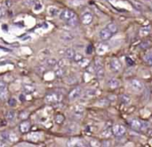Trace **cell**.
<instances>
[{"label": "cell", "mask_w": 152, "mask_h": 147, "mask_svg": "<svg viewBox=\"0 0 152 147\" xmlns=\"http://www.w3.org/2000/svg\"><path fill=\"white\" fill-rule=\"evenodd\" d=\"M83 58H84V57H83V55H82L81 53H75V56H74L73 59H74L76 62H78V61H80Z\"/></svg>", "instance_id": "obj_33"}, {"label": "cell", "mask_w": 152, "mask_h": 147, "mask_svg": "<svg viewBox=\"0 0 152 147\" xmlns=\"http://www.w3.org/2000/svg\"><path fill=\"white\" fill-rule=\"evenodd\" d=\"M8 104H9V106H16V100H15L14 98H10V99L8 100Z\"/></svg>", "instance_id": "obj_36"}, {"label": "cell", "mask_w": 152, "mask_h": 147, "mask_svg": "<svg viewBox=\"0 0 152 147\" xmlns=\"http://www.w3.org/2000/svg\"><path fill=\"white\" fill-rule=\"evenodd\" d=\"M144 60L147 64L152 65V51H148L144 56Z\"/></svg>", "instance_id": "obj_27"}, {"label": "cell", "mask_w": 152, "mask_h": 147, "mask_svg": "<svg viewBox=\"0 0 152 147\" xmlns=\"http://www.w3.org/2000/svg\"><path fill=\"white\" fill-rule=\"evenodd\" d=\"M110 67L113 72H119L122 69L123 66L118 59H112L110 62Z\"/></svg>", "instance_id": "obj_9"}, {"label": "cell", "mask_w": 152, "mask_h": 147, "mask_svg": "<svg viewBox=\"0 0 152 147\" xmlns=\"http://www.w3.org/2000/svg\"><path fill=\"white\" fill-rule=\"evenodd\" d=\"M151 32V27H142L141 29H140V35L142 36H145V35H148Z\"/></svg>", "instance_id": "obj_20"}, {"label": "cell", "mask_w": 152, "mask_h": 147, "mask_svg": "<svg viewBox=\"0 0 152 147\" xmlns=\"http://www.w3.org/2000/svg\"><path fill=\"white\" fill-rule=\"evenodd\" d=\"M69 3L72 6H80L85 4V2L83 0H70Z\"/></svg>", "instance_id": "obj_29"}, {"label": "cell", "mask_w": 152, "mask_h": 147, "mask_svg": "<svg viewBox=\"0 0 152 147\" xmlns=\"http://www.w3.org/2000/svg\"><path fill=\"white\" fill-rule=\"evenodd\" d=\"M0 138L3 140V142H8V143H14L18 140V135L15 132L12 131H4L0 134Z\"/></svg>", "instance_id": "obj_3"}, {"label": "cell", "mask_w": 152, "mask_h": 147, "mask_svg": "<svg viewBox=\"0 0 152 147\" xmlns=\"http://www.w3.org/2000/svg\"><path fill=\"white\" fill-rule=\"evenodd\" d=\"M35 90H36V88L32 84H24L23 85V91L26 93H32L35 91Z\"/></svg>", "instance_id": "obj_19"}, {"label": "cell", "mask_w": 152, "mask_h": 147, "mask_svg": "<svg viewBox=\"0 0 152 147\" xmlns=\"http://www.w3.org/2000/svg\"><path fill=\"white\" fill-rule=\"evenodd\" d=\"M4 14V10L2 8H0V17Z\"/></svg>", "instance_id": "obj_39"}, {"label": "cell", "mask_w": 152, "mask_h": 147, "mask_svg": "<svg viewBox=\"0 0 152 147\" xmlns=\"http://www.w3.org/2000/svg\"><path fill=\"white\" fill-rule=\"evenodd\" d=\"M34 10L35 11H39V10H41L42 9V7H43V5H42V4L41 3H39V2H36L35 4H34Z\"/></svg>", "instance_id": "obj_34"}, {"label": "cell", "mask_w": 152, "mask_h": 147, "mask_svg": "<svg viewBox=\"0 0 152 147\" xmlns=\"http://www.w3.org/2000/svg\"><path fill=\"white\" fill-rule=\"evenodd\" d=\"M108 50H109V48H108V46L106 44H101L97 48V53L100 54V55H102V54L106 53L108 51Z\"/></svg>", "instance_id": "obj_21"}, {"label": "cell", "mask_w": 152, "mask_h": 147, "mask_svg": "<svg viewBox=\"0 0 152 147\" xmlns=\"http://www.w3.org/2000/svg\"><path fill=\"white\" fill-rule=\"evenodd\" d=\"M129 124L132 129H134L137 131H146L148 129V126H149V124L147 122H145L143 121L137 120V119L131 120L129 122Z\"/></svg>", "instance_id": "obj_2"}, {"label": "cell", "mask_w": 152, "mask_h": 147, "mask_svg": "<svg viewBox=\"0 0 152 147\" xmlns=\"http://www.w3.org/2000/svg\"><path fill=\"white\" fill-rule=\"evenodd\" d=\"M109 86L111 89H116V88H118L119 86V81L113 78V79L109 81Z\"/></svg>", "instance_id": "obj_24"}, {"label": "cell", "mask_w": 152, "mask_h": 147, "mask_svg": "<svg viewBox=\"0 0 152 147\" xmlns=\"http://www.w3.org/2000/svg\"><path fill=\"white\" fill-rule=\"evenodd\" d=\"M62 98H63V95L61 92L60 91H52V92H49L45 97V101L47 103V104H56V103H59L62 100Z\"/></svg>", "instance_id": "obj_1"}, {"label": "cell", "mask_w": 152, "mask_h": 147, "mask_svg": "<svg viewBox=\"0 0 152 147\" xmlns=\"http://www.w3.org/2000/svg\"><path fill=\"white\" fill-rule=\"evenodd\" d=\"M94 68H95V74L96 76L99 79H102L104 76V67L101 62V60L96 59L95 60V64H94Z\"/></svg>", "instance_id": "obj_8"}, {"label": "cell", "mask_w": 152, "mask_h": 147, "mask_svg": "<svg viewBox=\"0 0 152 147\" xmlns=\"http://www.w3.org/2000/svg\"><path fill=\"white\" fill-rule=\"evenodd\" d=\"M16 117H17V114H16V112H14V111H8L5 114V118L8 122L15 121Z\"/></svg>", "instance_id": "obj_18"}, {"label": "cell", "mask_w": 152, "mask_h": 147, "mask_svg": "<svg viewBox=\"0 0 152 147\" xmlns=\"http://www.w3.org/2000/svg\"><path fill=\"white\" fill-rule=\"evenodd\" d=\"M67 146L71 147H82L86 146V144H85L84 141L81 140V139H79V138H71V139H69V140L68 141Z\"/></svg>", "instance_id": "obj_11"}, {"label": "cell", "mask_w": 152, "mask_h": 147, "mask_svg": "<svg viewBox=\"0 0 152 147\" xmlns=\"http://www.w3.org/2000/svg\"><path fill=\"white\" fill-rule=\"evenodd\" d=\"M36 2L37 0H25V4L27 5H33Z\"/></svg>", "instance_id": "obj_37"}, {"label": "cell", "mask_w": 152, "mask_h": 147, "mask_svg": "<svg viewBox=\"0 0 152 147\" xmlns=\"http://www.w3.org/2000/svg\"><path fill=\"white\" fill-rule=\"evenodd\" d=\"M113 133L117 137H122L126 133V128L123 125L117 124L113 127Z\"/></svg>", "instance_id": "obj_13"}, {"label": "cell", "mask_w": 152, "mask_h": 147, "mask_svg": "<svg viewBox=\"0 0 152 147\" xmlns=\"http://www.w3.org/2000/svg\"><path fill=\"white\" fill-rule=\"evenodd\" d=\"M82 88L77 86V87H75L74 89H72L70 91V92L69 93V99L70 101H75L77 100V98H79L82 95Z\"/></svg>", "instance_id": "obj_5"}, {"label": "cell", "mask_w": 152, "mask_h": 147, "mask_svg": "<svg viewBox=\"0 0 152 147\" xmlns=\"http://www.w3.org/2000/svg\"><path fill=\"white\" fill-rule=\"evenodd\" d=\"M130 85H131V88L133 89V91L135 92H141L144 89L143 83L140 80H137V79H133L130 82Z\"/></svg>", "instance_id": "obj_7"}, {"label": "cell", "mask_w": 152, "mask_h": 147, "mask_svg": "<svg viewBox=\"0 0 152 147\" xmlns=\"http://www.w3.org/2000/svg\"><path fill=\"white\" fill-rule=\"evenodd\" d=\"M31 128V124L28 121H23L19 126V130L21 133H28Z\"/></svg>", "instance_id": "obj_14"}, {"label": "cell", "mask_w": 152, "mask_h": 147, "mask_svg": "<svg viewBox=\"0 0 152 147\" xmlns=\"http://www.w3.org/2000/svg\"><path fill=\"white\" fill-rule=\"evenodd\" d=\"M84 113H85V109L82 106H77V107L74 108L73 111V116L77 119H80L84 116Z\"/></svg>", "instance_id": "obj_15"}, {"label": "cell", "mask_w": 152, "mask_h": 147, "mask_svg": "<svg viewBox=\"0 0 152 147\" xmlns=\"http://www.w3.org/2000/svg\"><path fill=\"white\" fill-rule=\"evenodd\" d=\"M7 146V144H2V143H0V146Z\"/></svg>", "instance_id": "obj_40"}, {"label": "cell", "mask_w": 152, "mask_h": 147, "mask_svg": "<svg viewBox=\"0 0 152 147\" xmlns=\"http://www.w3.org/2000/svg\"><path fill=\"white\" fill-rule=\"evenodd\" d=\"M8 96V90L6 87V84L0 81V100H5Z\"/></svg>", "instance_id": "obj_12"}, {"label": "cell", "mask_w": 152, "mask_h": 147, "mask_svg": "<svg viewBox=\"0 0 152 147\" xmlns=\"http://www.w3.org/2000/svg\"><path fill=\"white\" fill-rule=\"evenodd\" d=\"M102 136L103 138H109V137H110V136H111V131H110V130L108 129V130H104V131L102 132Z\"/></svg>", "instance_id": "obj_35"}, {"label": "cell", "mask_w": 152, "mask_h": 147, "mask_svg": "<svg viewBox=\"0 0 152 147\" xmlns=\"http://www.w3.org/2000/svg\"><path fill=\"white\" fill-rule=\"evenodd\" d=\"M77 17V14L70 9H64L60 13V18L61 20H63L64 22H68L69 20H72L73 18Z\"/></svg>", "instance_id": "obj_4"}, {"label": "cell", "mask_w": 152, "mask_h": 147, "mask_svg": "<svg viewBox=\"0 0 152 147\" xmlns=\"http://www.w3.org/2000/svg\"><path fill=\"white\" fill-rule=\"evenodd\" d=\"M54 75L57 78H61L64 76L65 75V70L63 69V67H58L55 71H54Z\"/></svg>", "instance_id": "obj_23"}, {"label": "cell", "mask_w": 152, "mask_h": 147, "mask_svg": "<svg viewBox=\"0 0 152 147\" xmlns=\"http://www.w3.org/2000/svg\"><path fill=\"white\" fill-rule=\"evenodd\" d=\"M48 12H49L50 15L55 16V15H57L58 13H60V10H59L57 7H55V6H51V7L48 9Z\"/></svg>", "instance_id": "obj_28"}, {"label": "cell", "mask_w": 152, "mask_h": 147, "mask_svg": "<svg viewBox=\"0 0 152 147\" xmlns=\"http://www.w3.org/2000/svg\"><path fill=\"white\" fill-rule=\"evenodd\" d=\"M45 64L48 67H56L57 65V60L55 59H53V58H50L48 59L46 61H45Z\"/></svg>", "instance_id": "obj_25"}, {"label": "cell", "mask_w": 152, "mask_h": 147, "mask_svg": "<svg viewBox=\"0 0 152 147\" xmlns=\"http://www.w3.org/2000/svg\"><path fill=\"white\" fill-rule=\"evenodd\" d=\"M55 122H56V123H58V124L62 123V122H64V116L61 115V114H57V115L55 116Z\"/></svg>", "instance_id": "obj_31"}, {"label": "cell", "mask_w": 152, "mask_h": 147, "mask_svg": "<svg viewBox=\"0 0 152 147\" xmlns=\"http://www.w3.org/2000/svg\"><path fill=\"white\" fill-rule=\"evenodd\" d=\"M75 51L72 49V48H68V49H66V51H65V56L68 58V59H73V58H74V56H75Z\"/></svg>", "instance_id": "obj_22"}, {"label": "cell", "mask_w": 152, "mask_h": 147, "mask_svg": "<svg viewBox=\"0 0 152 147\" xmlns=\"http://www.w3.org/2000/svg\"><path fill=\"white\" fill-rule=\"evenodd\" d=\"M93 19H94V15H93L92 12L89 10H86L81 14V20H82V23L85 25L91 24L93 21Z\"/></svg>", "instance_id": "obj_6"}, {"label": "cell", "mask_w": 152, "mask_h": 147, "mask_svg": "<svg viewBox=\"0 0 152 147\" xmlns=\"http://www.w3.org/2000/svg\"><path fill=\"white\" fill-rule=\"evenodd\" d=\"M112 33L110 32V30L108 28H103V29H102L101 31H100V33H99V37H100V39L101 40H102V41H107V40H109L111 36H112Z\"/></svg>", "instance_id": "obj_10"}, {"label": "cell", "mask_w": 152, "mask_h": 147, "mask_svg": "<svg viewBox=\"0 0 152 147\" xmlns=\"http://www.w3.org/2000/svg\"><path fill=\"white\" fill-rule=\"evenodd\" d=\"M91 146H100L101 144L97 143V141H95V140H92L91 141Z\"/></svg>", "instance_id": "obj_38"}, {"label": "cell", "mask_w": 152, "mask_h": 147, "mask_svg": "<svg viewBox=\"0 0 152 147\" xmlns=\"http://www.w3.org/2000/svg\"><path fill=\"white\" fill-rule=\"evenodd\" d=\"M97 94V91L94 90V89H89L86 91L85 93V97L86 98H92V97H94L95 95Z\"/></svg>", "instance_id": "obj_26"}, {"label": "cell", "mask_w": 152, "mask_h": 147, "mask_svg": "<svg viewBox=\"0 0 152 147\" xmlns=\"http://www.w3.org/2000/svg\"><path fill=\"white\" fill-rule=\"evenodd\" d=\"M107 28L110 30V32L112 33V34H114V33H116L117 31H118V26L115 24V23H110L108 26H107Z\"/></svg>", "instance_id": "obj_30"}, {"label": "cell", "mask_w": 152, "mask_h": 147, "mask_svg": "<svg viewBox=\"0 0 152 147\" xmlns=\"http://www.w3.org/2000/svg\"><path fill=\"white\" fill-rule=\"evenodd\" d=\"M78 64H79L81 67H86V66L89 65V60H88L87 59H84V58H83L80 61H78Z\"/></svg>", "instance_id": "obj_32"}, {"label": "cell", "mask_w": 152, "mask_h": 147, "mask_svg": "<svg viewBox=\"0 0 152 147\" xmlns=\"http://www.w3.org/2000/svg\"><path fill=\"white\" fill-rule=\"evenodd\" d=\"M78 130H79V127L76 122H69L66 126V131L69 133H76L78 131Z\"/></svg>", "instance_id": "obj_16"}, {"label": "cell", "mask_w": 152, "mask_h": 147, "mask_svg": "<svg viewBox=\"0 0 152 147\" xmlns=\"http://www.w3.org/2000/svg\"><path fill=\"white\" fill-rule=\"evenodd\" d=\"M73 38H74V35L70 32H63L61 35V39L63 40V41H66V42L71 41Z\"/></svg>", "instance_id": "obj_17"}, {"label": "cell", "mask_w": 152, "mask_h": 147, "mask_svg": "<svg viewBox=\"0 0 152 147\" xmlns=\"http://www.w3.org/2000/svg\"><path fill=\"white\" fill-rule=\"evenodd\" d=\"M151 4H152V3H151Z\"/></svg>", "instance_id": "obj_41"}]
</instances>
